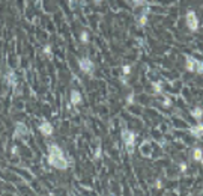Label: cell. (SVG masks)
<instances>
[{
	"instance_id": "2e32d148",
	"label": "cell",
	"mask_w": 203,
	"mask_h": 196,
	"mask_svg": "<svg viewBox=\"0 0 203 196\" xmlns=\"http://www.w3.org/2000/svg\"><path fill=\"white\" fill-rule=\"evenodd\" d=\"M137 21H138V24H140V26H145V24L147 23V12H145V14H143L142 17H140V18H138Z\"/></svg>"
},
{
	"instance_id": "277c9868",
	"label": "cell",
	"mask_w": 203,
	"mask_h": 196,
	"mask_svg": "<svg viewBox=\"0 0 203 196\" xmlns=\"http://www.w3.org/2000/svg\"><path fill=\"white\" fill-rule=\"evenodd\" d=\"M187 26H188V29L190 30H197L199 29V18H197V15L194 11H190L187 14Z\"/></svg>"
},
{
	"instance_id": "3957f363",
	"label": "cell",
	"mask_w": 203,
	"mask_h": 196,
	"mask_svg": "<svg viewBox=\"0 0 203 196\" xmlns=\"http://www.w3.org/2000/svg\"><path fill=\"white\" fill-rule=\"evenodd\" d=\"M78 66H80V69L83 71V73H86V74H92L93 69H95L93 62L90 59H87V57H83V59L78 60Z\"/></svg>"
},
{
	"instance_id": "9a60e30c",
	"label": "cell",
	"mask_w": 203,
	"mask_h": 196,
	"mask_svg": "<svg viewBox=\"0 0 203 196\" xmlns=\"http://www.w3.org/2000/svg\"><path fill=\"white\" fill-rule=\"evenodd\" d=\"M80 41H81L83 44H87V42H89V33H87L86 30H83V32L80 33Z\"/></svg>"
},
{
	"instance_id": "ffe728a7",
	"label": "cell",
	"mask_w": 203,
	"mask_h": 196,
	"mask_svg": "<svg viewBox=\"0 0 203 196\" xmlns=\"http://www.w3.org/2000/svg\"><path fill=\"white\" fill-rule=\"evenodd\" d=\"M95 158H101V146L96 148V151H95Z\"/></svg>"
},
{
	"instance_id": "ac0fdd59",
	"label": "cell",
	"mask_w": 203,
	"mask_h": 196,
	"mask_svg": "<svg viewBox=\"0 0 203 196\" xmlns=\"http://www.w3.org/2000/svg\"><path fill=\"white\" fill-rule=\"evenodd\" d=\"M196 71H197V73H200V74H203V62H197V68H196Z\"/></svg>"
},
{
	"instance_id": "6da1fadb",
	"label": "cell",
	"mask_w": 203,
	"mask_h": 196,
	"mask_svg": "<svg viewBox=\"0 0 203 196\" xmlns=\"http://www.w3.org/2000/svg\"><path fill=\"white\" fill-rule=\"evenodd\" d=\"M47 162L50 166L56 167V169H60V171H65L68 167V162L63 155H54V154H48V158Z\"/></svg>"
},
{
	"instance_id": "5b68a950",
	"label": "cell",
	"mask_w": 203,
	"mask_h": 196,
	"mask_svg": "<svg viewBox=\"0 0 203 196\" xmlns=\"http://www.w3.org/2000/svg\"><path fill=\"white\" fill-rule=\"evenodd\" d=\"M29 133L27 127H26V124L23 122H18L17 124V127H15V133H14V137H20V136H26Z\"/></svg>"
},
{
	"instance_id": "4fadbf2b",
	"label": "cell",
	"mask_w": 203,
	"mask_h": 196,
	"mask_svg": "<svg viewBox=\"0 0 203 196\" xmlns=\"http://www.w3.org/2000/svg\"><path fill=\"white\" fill-rule=\"evenodd\" d=\"M5 78H6V80H8V82H9V83H11L12 86H15V74L12 73V71H11V69H9V71H8V74L5 76Z\"/></svg>"
},
{
	"instance_id": "5bb4252c",
	"label": "cell",
	"mask_w": 203,
	"mask_h": 196,
	"mask_svg": "<svg viewBox=\"0 0 203 196\" xmlns=\"http://www.w3.org/2000/svg\"><path fill=\"white\" fill-rule=\"evenodd\" d=\"M151 145H149L147 144V142H145V144H143V146H142V153L145 154V155H149V154H151Z\"/></svg>"
},
{
	"instance_id": "7402d4cb",
	"label": "cell",
	"mask_w": 203,
	"mask_h": 196,
	"mask_svg": "<svg viewBox=\"0 0 203 196\" xmlns=\"http://www.w3.org/2000/svg\"><path fill=\"white\" fill-rule=\"evenodd\" d=\"M11 153H12V155H17V154H18V146L14 145V146L11 148Z\"/></svg>"
},
{
	"instance_id": "603a6c76",
	"label": "cell",
	"mask_w": 203,
	"mask_h": 196,
	"mask_svg": "<svg viewBox=\"0 0 203 196\" xmlns=\"http://www.w3.org/2000/svg\"><path fill=\"white\" fill-rule=\"evenodd\" d=\"M132 3H134L136 6H142L145 3V0H132Z\"/></svg>"
},
{
	"instance_id": "8fae6325",
	"label": "cell",
	"mask_w": 203,
	"mask_h": 196,
	"mask_svg": "<svg viewBox=\"0 0 203 196\" xmlns=\"http://www.w3.org/2000/svg\"><path fill=\"white\" fill-rule=\"evenodd\" d=\"M193 158L196 160V162H203V153H202V149H199V148H196L193 151Z\"/></svg>"
},
{
	"instance_id": "30bf717a",
	"label": "cell",
	"mask_w": 203,
	"mask_h": 196,
	"mask_svg": "<svg viewBox=\"0 0 203 196\" xmlns=\"http://www.w3.org/2000/svg\"><path fill=\"white\" fill-rule=\"evenodd\" d=\"M48 154H54V155H63V151L60 149V146H59V145H56V144H51V145L48 146Z\"/></svg>"
},
{
	"instance_id": "ba28073f",
	"label": "cell",
	"mask_w": 203,
	"mask_h": 196,
	"mask_svg": "<svg viewBox=\"0 0 203 196\" xmlns=\"http://www.w3.org/2000/svg\"><path fill=\"white\" fill-rule=\"evenodd\" d=\"M71 104L72 106H78V104H81V94L78 92V91H71Z\"/></svg>"
},
{
	"instance_id": "cb8c5ba5",
	"label": "cell",
	"mask_w": 203,
	"mask_h": 196,
	"mask_svg": "<svg viewBox=\"0 0 203 196\" xmlns=\"http://www.w3.org/2000/svg\"><path fill=\"white\" fill-rule=\"evenodd\" d=\"M132 101H134V94H129V95H128V100H127V103H128V104H131Z\"/></svg>"
},
{
	"instance_id": "44dd1931",
	"label": "cell",
	"mask_w": 203,
	"mask_h": 196,
	"mask_svg": "<svg viewBox=\"0 0 203 196\" xmlns=\"http://www.w3.org/2000/svg\"><path fill=\"white\" fill-rule=\"evenodd\" d=\"M154 89H155L156 92H161V83H158V82L154 83Z\"/></svg>"
},
{
	"instance_id": "d6986e66",
	"label": "cell",
	"mask_w": 203,
	"mask_h": 196,
	"mask_svg": "<svg viewBox=\"0 0 203 196\" xmlns=\"http://www.w3.org/2000/svg\"><path fill=\"white\" fill-rule=\"evenodd\" d=\"M44 53H45L47 56H51V47L50 46H45V47H44Z\"/></svg>"
},
{
	"instance_id": "7a4b0ae2",
	"label": "cell",
	"mask_w": 203,
	"mask_h": 196,
	"mask_svg": "<svg viewBox=\"0 0 203 196\" xmlns=\"http://www.w3.org/2000/svg\"><path fill=\"white\" fill-rule=\"evenodd\" d=\"M122 139H123V142H125V146H127L128 154H132V153H134L136 133H132V131H129V130H123V131H122Z\"/></svg>"
},
{
	"instance_id": "d4e9b609",
	"label": "cell",
	"mask_w": 203,
	"mask_h": 196,
	"mask_svg": "<svg viewBox=\"0 0 203 196\" xmlns=\"http://www.w3.org/2000/svg\"><path fill=\"white\" fill-rule=\"evenodd\" d=\"M181 171H182V172L187 171V164H185V163H181Z\"/></svg>"
},
{
	"instance_id": "4316f807",
	"label": "cell",
	"mask_w": 203,
	"mask_h": 196,
	"mask_svg": "<svg viewBox=\"0 0 203 196\" xmlns=\"http://www.w3.org/2000/svg\"><path fill=\"white\" fill-rule=\"evenodd\" d=\"M93 2H95V5H99V3L102 2V0H93Z\"/></svg>"
},
{
	"instance_id": "e0dca14e",
	"label": "cell",
	"mask_w": 203,
	"mask_h": 196,
	"mask_svg": "<svg viewBox=\"0 0 203 196\" xmlns=\"http://www.w3.org/2000/svg\"><path fill=\"white\" fill-rule=\"evenodd\" d=\"M122 73L125 74V76H128V74L131 73V66H129V65H123V68H122Z\"/></svg>"
},
{
	"instance_id": "52a82bcc",
	"label": "cell",
	"mask_w": 203,
	"mask_h": 196,
	"mask_svg": "<svg viewBox=\"0 0 203 196\" xmlns=\"http://www.w3.org/2000/svg\"><path fill=\"white\" fill-rule=\"evenodd\" d=\"M185 60H187V69L188 71H196V68H197V62L199 60H196L193 56H185Z\"/></svg>"
},
{
	"instance_id": "484cf974",
	"label": "cell",
	"mask_w": 203,
	"mask_h": 196,
	"mask_svg": "<svg viewBox=\"0 0 203 196\" xmlns=\"http://www.w3.org/2000/svg\"><path fill=\"white\" fill-rule=\"evenodd\" d=\"M155 187H156V189H161V181H160V180L155 183Z\"/></svg>"
},
{
	"instance_id": "7c38bea8",
	"label": "cell",
	"mask_w": 203,
	"mask_h": 196,
	"mask_svg": "<svg viewBox=\"0 0 203 196\" xmlns=\"http://www.w3.org/2000/svg\"><path fill=\"white\" fill-rule=\"evenodd\" d=\"M191 115H193V118L196 119V121H200L202 116H203V110L199 109V107H196V109H193V110H191Z\"/></svg>"
},
{
	"instance_id": "8992f818",
	"label": "cell",
	"mask_w": 203,
	"mask_h": 196,
	"mask_svg": "<svg viewBox=\"0 0 203 196\" xmlns=\"http://www.w3.org/2000/svg\"><path fill=\"white\" fill-rule=\"evenodd\" d=\"M39 131L42 133L44 136H51L53 134V125H51L50 122L45 121V122H42L41 125H39Z\"/></svg>"
},
{
	"instance_id": "83f0119b",
	"label": "cell",
	"mask_w": 203,
	"mask_h": 196,
	"mask_svg": "<svg viewBox=\"0 0 203 196\" xmlns=\"http://www.w3.org/2000/svg\"><path fill=\"white\" fill-rule=\"evenodd\" d=\"M74 2H77V0H71V5H74Z\"/></svg>"
},
{
	"instance_id": "9c48e42d",
	"label": "cell",
	"mask_w": 203,
	"mask_h": 196,
	"mask_svg": "<svg viewBox=\"0 0 203 196\" xmlns=\"http://www.w3.org/2000/svg\"><path fill=\"white\" fill-rule=\"evenodd\" d=\"M190 133H191L194 137H202V136H203V124H199V125L193 127V128L190 130Z\"/></svg>"
}]
</instances>
